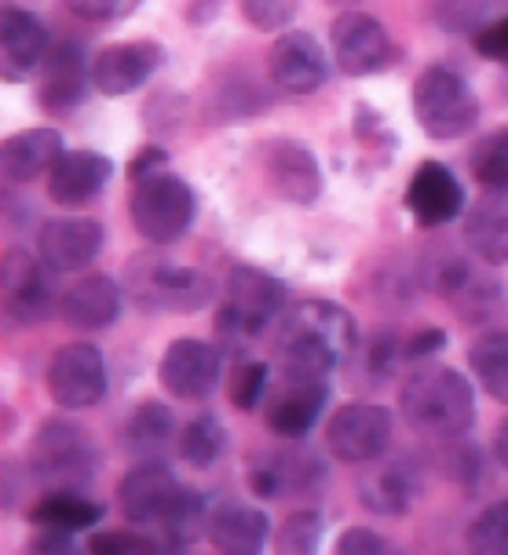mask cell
<instances>
[{"mask_svg":"<svg viewBox=\"0 0 508 555\" xmlns=\"http://www.w3.org/2000/svg\"><path fill=\"white\" fill-rule=\"evenodd\" d=\"M173 439H179L173 410L157 399L136 402V410L128 413L125 431H122L125 450L132 453L136 461H162V453L173 446Z\"/></svg>","mask_w":508,"mask_h":555,"instance_id":"29","label":"cell"},{"mask_svg":"<svg viewBox=\"0 0 508 555\" xmlns=\"http://www.w3.org/2000/svg\"><path fill=\"white\" fill-rule=\"evenodd\" d=\"M398 410H403V421L424 439H461L475 424L472 380L450 365H421L406 376L398 391Z\"/></svg>","mask_w":508,"mask_h":555,"instance_id":"1","label":"cell"},{"mask_svg":"<svg viewBox=\"0 0 508 555\" xmlns=\"http://www.w3.org/2000/svg\"><path fill=\"white\" fill-rule=\"evenodd\" d=\"M336 552H341V555H388V552H392V544H388V538H381V533L370 530V527H352V530H344L341 538H336Z\"/></svg>","mask_w":508,"mask_h":555,"instance_id":"47","label":"cell"},{"mask_svg":"<svg viewBox=\"0 0 508 555\" xmlns=\"http://www.w3.org/2000/svg\"><path fill=\"white\" fill-rule=\"evenodd\" d=\"M326 538V519L318 512H293L278 530V552H293V555H307L315 552Z\"/></svg>","mask_w":508,"mask_h":555,"instance_id":"40","label":"cell"},{"mask_svg":"<svg viewBox=\"0 0 508 555\" xmlns=\"http://www.w3.org/2000/svg\"><path fill=\"white\" fill-rule=\"evenodd\" d=\"M224 0H187V23L191 26H208L220 15Z\"/></svg>","mask_w":508,"mask_h":555,"instance_id":"52","label":"cell"},{"mask_svg":"<svg viewBox=\"0 0 508 555\" xmlns=\"http://www.w3.org/2000/svg\"><path fill=\"white\" fill-rule=\"evenodd\" d=\"M326 446L344 464H370L392 446V413L381 402H344L326 424Z\"/></svg>","mask_w":508,"mask_h":555,"instance_id":"7","label":"cell"},{"mask_svg":"<svg viewBox=\"0 0 508 555\" xmlns=\"http://www.w3.org/2000/svg\"><path fill=\"white\" fill-rule=\"evenodd\" d=\"M261 165L271 191L289 205L312 208L318 202V194H322L318 157L304 143H296V139H271V143H264Z\"/></svg>","mask_w":508,"mask_h":555,"instance_id":"14","label":"cell"},{"mask_svg":"<svg viewBox=\"0 0 508 555\" xmlns=\"http://www.w3.org/2000/svg\"><path fill=\"white\" fill-rule=\"evenodd\" d=\"M355 493L366 512L395 519V515H406L414 508L417 493H421V479H417V468L410 461L377 457L363 464V472L355 479Z\"/></svg>","mask_w":508,"mask_h":555,"instance_id":"18","label":"cell"},{"mask_svg":"<svg viewBox=\"0 0 508 555\" xmlns=\"http://www.w3.org/2000/svg\"><path fill=\"white\" fill-rule=\"evenodd\" d=\"M48 395L63 410H92L106 399V362L96 344H66L48 365Z\"/></svg>","mask_w":508,"mask_h":555,"instance_id":"12","label":"cell"},{"mask_svg":"<svg viewBox=\"0 0 508 555\" xmlns=\"http://www.w3.org/2000/svg\"><path fill=\"white\" fill-rule=\"evenodd\" d=\"M114 176V162L99 151H66L48 172V197L63 208L88 205L106 191Z\"/></svg>","mask_w":508,"mask_h":555,"instance_id":"22","label":"cell"},{"mask_svg":"<svg viewBox=\"0 0 508 555\" xmlns=\"http://www.w3.org/2000/svg\"><path fill=\"white\" fill-rule=\"evenodd\" d=\"M326 4H355V0H326Z\"/></svg>","mask_w":508,"mask_h":555,"instance_id":"54","label":"cell"},{"mask_svg":"<svg viewBox=\"0 0 508 555\" xmlns=\"http://www.w3.org/2000/svg\"><path fill=\"white\" fill-rule=\"evenodd\" d=\"M208 544L227 555H256L271 538V519L256 504L220 501L208 515Z\"/></svg>","mask_w":508,"mask_h":555,"instance_id":"26","label":"cell"},{"mask_svg":"<svg viewBox=\"0 0 508 555\" xmlns=\"http://www.w3.org/2000/svg\"><path fill=\"white\" fill-rule=\"evenodd\" d=\"M267 384H271V365L256 359H238L227 373V399L238 413H253L256 405H264Z\"/></svg>","mask_w":508,"mask_h":555,"instance_id":"38","label":"cell"},{"mask_svg":"<svg viewBox=\"0 0 508 555\" xmlns=\"http://www.w3.org/2000/svg\"><path fill=\"white\" fill-rule=\"evenodd\" d=\"M92 85V66L85 63V48L77 41H59L45 55V77L37 88V103L48 114H69L85 103Z\"/></svg>","mask_w":508,"mask_h":555,"instance_id":"20","label":"cell"},{"mask_svg":"<svg viewBox=\"0 0 508 555\" xmlns=\"http://www.w3.org/2000/svg\"><path fill=\"white\" fill-rule=\"evenodd\" d=\"M403 359V340L392 333H381L373 336L370 351H366V373L377 376V380H384V373H392V365Z\"/></svg>","mask_w":508,"mask_h":555,"instance_id":"46","label":"cell"},{"mask_svg":"<svg viewBox=\"0 0 508 555\" xmlns=\"http://www.w3.org/2000/svg\"><path fill=\"white\" fill-rule=\"evenodd\" d=\"M465 245L486 267L508 263V191H486L465 208Z\"/></svg>","mask_w":508,"mask_h":555,"instance_id":"25","label":"cell"},{"mask_svg":"<svg viewBox=\"0 0 508 555\" xmlns=\"http://www.w3.org/2000/svg\"><path fill=\"white\" fill-rule=\"evenodd\" d=\"M125 285L143 311L194 314L216 300V282L205 271L168 263L157 253H136L125 267Z\"/></svg>","mask_w":508,"mask_h":555,"instance_id":"4","label":"cell"},{"mask_svg":"<svg viewBox=\"0 0 508 555\" xmlns=\"http://www.w3.org/2000/svg\"><path fill=\"white\" fill-rule=\"evenodd\" d=\"M88 552L96 555H154V552H165V544L157 533L151 530H103V533H92L88 538Z\"/></svg>","mask_w":508,"mask_h":555,"instance_id":"41","label":"cell"},{"mask_svg":"<svg viewBox=\"0 0 508 555\" xmlns=\"http://www.w3.org/2000/svg\"><path fill=\"white\" fill-rule=\"evenodd\" d=\"M296 8H301V0H242L245 23L261 29V34L289 29V23L296 18Z\"/></svg>","mask_w":508,"mask_h":555,"instance_id":"43","label":"cell"},{"mask_svg":"<svg viewBox=\"0 0 508 555\" xmlns=\"http://www.w3.org/2000/svg\"><path fill=\"white\" fill-rule=\"evenodd\" d=\"M74 538H77V533L37 527V533L29 538V552H74Z\"/></svg>","mask_w":508,"mask_h":555,"instance_id":"51","label":"cell"},{"mask_svg":"<svg viewBox=\"0 0 508 555\" xmlns=\"http://www.w3.org/2000/svg\"><path fill=\"white\" fill-rule=\"evenodd\" d=\"M208 515H213L208 501L198 490L187 486L183 498L176 501V508L168 512V519L162 522V530H157V538H162L165 552L191 548L198 538H205V533H208Z\"/></svg>","mask_w":508,"mask_h":555,"instance_id":"33","label":"cell"},{"mask_svg":"<svg viewBox=\"0 0 508 555\" xmlns=\"http://www.w3.org/2000/svg\"><path fill=\"white\" fill-rule=\"evenodd\" d=\"M468 168L486 191H508V128L483 135L468 154Z\"/></svg>","mask_w":508,"mask_h":555,"instance_id":"37","label":"cell"},{"mask_svg":"<svg viewBox=\"0 0 508 555\" xmlns=\"http://www.w3.org/2000/svg\"><path fill=\"white\" fill-rule=\"evenodd\" d=\"M224 376V351L198 336H179L165 347L157 359V380L162 388L179 402H202L216 388Z\"/></svg>","mask_w":508,"mask_h":555,"instance_id":"8","label":"cell"},{"mask_svg":"<svg viewBox=\"0 0 508 555\" xmlns=\"http://www.w3.org/2000/svg\"><path fill=\"white\" fill-rule=\"evenodd\" d=\"M468 548L480 555H508V501H497L468 527Z\"/></svg>","mask_w":508,"mask_h":555,"instance_id":"39","label":"cell"},{"mask_svg":"<svg viewBox=\"0 0 508 555\" xmlns=\"http://www.w3.org/2000/svg\"><path fill=\"white\" fill-rule=\"evenodd\" d=\"M271 461L282 482V498H315L326 486V464L307 450H282V453H264Z\"/></svg>","mask_w":508,"mask_h":555,"instance_id":"35","label":"cell"},{"mask_svg":"<svg viewBox=\"0 0 508 555\" xmlns=\"http://www.w3.org/2000/svg\"><path fill=\"white\" fill-rule=\"evenodd\" d=\"M267 77L285 95H315L330 77L322 44L304 29H282V37L267 52Z\"/></svg>","mask_w":508,"mask_h":555,"instance_id":"13","label":"cell"},{"mask_svg":"<svg viewBox=\"0 0 508 555\" xmlns=\"http://www.w3.org/2000/svg\"><path fill=\"white\" fill-rule=\"evenodd\" d=\"M165 63V48L157 41H122L103 48L92 59V88L111 99L132 95L154 77V69Z\"/></svg>","mask_w":508,"mask_h":555,"instance_id":"15","label":"cell"},{"mask_svg":"<svg viewBox=\"0 0 508 555\" xmlns=\"http://www.w3.org/2000/svg\"><path fill=\"white\" fill-rule=\"evenodd\" d=\"M128 216H132L139 237H147L151 245H173L191 231L198 202L191 186L179 180L176 172L162 168V172L143 176V180L132 183Z\"/></svg>","mask_w":508,"mask_h":555,"instance_id":"6","label":"cell"},{"mask_svg":"<svg viewBox=\"0 0 508 555\" xmlns=\"http://www.w3.org/2000/svg\"><path fill=\"white\" fill-rule=\"evenodd\" d=\"M406 208L421 227L454 223L465 212V186L443 162H421L406 186Z\"/></svg>","mask_w":508,"mask_h":555,"instance_id":"19","label":"cell"},{"mask_svg":"<svg viewBox=\"0 0 508 555\" xmlns=\"http://www.w3.org/2000/svg\"><path fill=\"white\" fill-rule=\"evenodd\" d=\"M446 461H450V479L454 482H465L468 486V475H475L480 472V453L472 450V446H454V450H446L443 453Z\"/></svg>","mask_w":508,"mask_h":555,"instance_id":"50","label":"cell"},{"mask_svg":"<svg viewBox=\"0 0 508 555\" xmlns=\"http://www.w3.org/2000/svg\"><path fill=\"white\" fill-rule=\"evenodd\" d=\"M187 99L183 95H176V92H157L147 99V111H143V121L147 128H151V135H173L179 132V125H183V117H187Z\"/></svg>","mask_w":508,"mask_h":555,"instance_id":"42","label":"cell"},{"mask_svg":"<svg viewBox=\"0 0 508 555\" xmlns=\"http://www.w3.org/2000/svg\"><path fill=\"white\" fill-rule=\"evenodd\" d=\"M414 117L435 143H454L480 121V99L450 66H428L414 81Z\"/></svg>","mask_w":508,"mask_h":555,"instance_id":"5","label":"cell"},{"mask_svg":"<svg viewBox=\"0 0 508 555\" xmlns=\"http://www.w3.org/2000/svg\"><path fill=\"white\" fill-rule=\"evenodd\" d=\"M26 468L45 490H88L99 468V450L92 431L74 421H45L29 442Z\"/></svg>","mask_w":508,"mask_h":555,"instance_id":"3","label":"cell"},{"mask_svg":"<svg viewBox=\"0 0 508 555\" xmlns=\"http://www.w3.org/2000/svg\"><path fill=\"white\" fill-rule=\"evenodd\" d=\"M443 347H446V333L440 330V325H428V330L406 336V340H403V359L421 362V359H432V354H440Z\"/></svg>","mask_w":508,"mask_h":555,"instance_id":"48","label":"cell"},{"mask_svg":"<svg viewBox=\"0 0 508 555\" xmlns=\"http://www.w3.org/2000/svg\"><path fill=\"white\" fill-rule=\"evenodd\" d=\"M326 402H330V384H307V380H285V388L267 395L264 402V424L278 439L296 442L318 424Z\"/></svg>","mask_w":508,"mask_h":555,"instance_id":"21","label":"cell"},{"mask_svg":"<svg viewBox=\"0 0 508 555\" xmlns=\"http://www.w3.org/2000/svg\"><path fill=\"white\" fill-rule=\"evenodd\" d=\"M162 168H168V151H165L162 143H151V146H143V154L132 157V165H128V176H132V183H136V180H143V176L162 172Z\"/></svg>","mask_w":508,"mask_h":555,"instance_id":"49","label":"cell"},{"mask_svg":"<svg viewBox=\"0 0 508 555\" xmlns=\"http://www.w3.org/2000/svg\"><path fill=\"white\" fill-rule=\"evenodd\" d=\"M52 52V34L48 26L26 8L8 4L0 12V63H4V81H23L45 55Z\"/></svg>","mask_w":508,"mask_h":555,"instance_id":"23","label":"cell"},{"mask_svg":"<svg viewBox=\"0 0 508 555\" xmlns=\"http://www.w3.org/2000/svg\"><path fill=\"white\" fill-rule=\"evenodd\" d=\"M472 48L486 59V63H497L508 69V12L497 15L494 23H486L480 34L472 37Z\"/></svg>","mask_w":508,"mask_h":555,"instance_id":"44","label":"cell"},{"mask_svg":"<svg viewBox=\"0 0 508 555\" xmlns=\"http://www.w3.org/2000/svg\"><path fill=\"white\" fill-rule=\"evenodd\" d=\"M176 450L191 468H213L227 450V431L213 413H202L194 421H187V428L179 431Z\"/></svg>","mask_w":508,"mask_h":555,"instance_id":"36","label":"cell"},{"mask_svg":"<svg viewBox=\"0 0 508 555\" xmlns=\"http://www.w3.org/2000/svg\"><path fill=\"white\" fill-rule=\"evenodd\" d=\"M183 490L187 486L176 479L168 464L139 461L117 486V504H122V515L132 527L157 533L168 519V512L176 508V501L183 498Z\"/></svg>","mask_w":508,"mask_h":555,"instance_id":"10","label":"cell"},{"mask_svg":"<svg viewBox=\"0 0 508 555\" xmlns=\"http://www.w3.org/2000/svg\"><path fill=\"white\" fill-rule=\"evenodd\" d=\"M139 0H66V8L85 23H114V18H125Z\"/></svg>","mask_w":508,"mask_h":555,"instance_id":"45","label":"cell"},{"mask_svg":"<svg viewBox=\"0 0 508 555\" xmlns=\"http://www.w3.org/2000/svg\"><path fill=\"white\" fill-rule=\"evenodd\" d=\"M278 359H282L285 380H307V384H330V373L341 365L336 351L312 336H278Z\"/></svg>","mask_w":508,"mask_h":555,"instance_id":"31","label":"cell"},{"mask_svg":"<svg viewBox=\"0 0 508 555\" xmlns=\"http://www.w3.org/2000/svg\"><path fill=\"white\" fill-rule=\"evenodd\" d=\"M330 48L336 66L347 77H370L395 63V44L388 37V29L381 26V18L355 12V8H347L344 15L333 18Z\"/></svg>","mask_w":508,"mask_h":555,"instance_id":"11","label":"cell"},{"mask_svg":"<svg viewBox=\"0 0 508 555\" xmlns=\"http://www.w3.org/2000/svg\"><path fill=\"white\" fill-rule=\"evenodd\" d=\"M106 508L92 498H85V490H48L41 501L29 508V522L34 527H52L66 533H85L96 522H103Z\"/></svg>","mask_w":508,"mask_h":555,"instance_id":"30","label":"cell"},{"mask_svg":"<svg viewBox=\"0 0 508 555\" xmlns=\"http://www.w3.org/2000/svg\"><path fill=\"white\" fill-rule=\"evenodd\" d=\"M66 154L63 135L55 128H23L12 139H4L0 168L12 183H34L37 176L52 172V165Z\"/></svg>","mask_w":508,"mask_h":555,"instance_id":"27","label":"cell"},{"mask_svg":"<svg viewBox=\"0 0 508 555\" xmlns=\"http://www.w3.org/2000/svg\"><path fill=\"white\" fill-rule=\"evenodd\" d=\"M52 267L45 260H34L26 249H8L4 263H0V296H4L8 322L26 330L52 314L55 289H52Z\"/></svg>","mask_w":508,"mask_h":555,"instance_id":"9","label":"cell"},{"mask_svg":"<svg viewBox=\"0 0 508 555\" xmlns=\"http://www.w3.org/2000/svg\"><path fill=\"white\" fill-rule=\"evenodd\" d=\"M122 285L114 282L111 274H85L77 285H69L59 311H63V322L74 325L81 333H99L111 330V325L122 319Z\"/></svg>","mask_w":508,"mask_h":555,"instance_id":"24","label":"cell"},{"mask_svg":"<svg viewBox=\"0 0 508 555\" xmlns=\"http://www.w3.org/2000/svg\"><path fill=\"white\" fill-rule=\"evenodd\" d=\"M505 12H508L505 0H435L432 4L435 26L450 37H468V41Z\"/></svg>","mask_w":508,"mask_h":555,"instance_id":"34","label":"cell"},{"mask_svg":"<svg viewBox=\"0 0 508 555\" xmlns=\"http://www.w3.org/2000/svg\"><path fill=\"white\" fill-rule=\"evenodd\" d=\"M103 223L88 220V216H59L48 220L37 234V253L52 267L55 274H74L81 271L103 253Z\"/></svg>","mask_w":508,"mask_h":555,"instance_id":"17","label":"cell"},{"mask_svg":"<svg viewBox=\"0 0 508 555\" xmlns=\"http://www.w3.org/2000/svg\"><path fill=\"white\" fill-rule=\"evenodd\" d=\"M285 314V282L261 267H231L224 282V304L216 311V340L220 351L245 359V347L267 325Z\"/></svg>","mask_w":508,"mask_h":555,"instance_id":"2","label":"cell"},{"mask_svg":"<svg viewBox=\"0 0 508 555\" xmlns=\"http://www.w3.org/2000/svg\"><path fill=\"white\" fill-rule=\"evenodd\" d=\"M494 457L501 468H508V416L497 424V431H494Z\"/></svg>","mask_w":508,"mask_h":555,"instance_id":"53","label":"cell"},{"mask_svg":"<svg viewBox=\"0 0 508 555\" xmlns=\"http://www.w3.org/2000/svg\"><path fill=\"white\" fill-rule=\"evenodd\" d=\"M278 336H312V340L336 351L341 362L352 359L358 347L355 314L330 300H301V304L285 307V314L278 319Z\"/></svg>","mask_w":508,"mask_h":555,"instance_id":"16","label":"cell"},{"mask_svg":"<svg viewBox=\"0 0 508 555\" xmlns=\"http://www.w3.org/2000/svg\"><path fill=\"white\" fill-rule=\"evenodd\" d=\"M468 365L480 388L497 402H508V330L480 336L468 351Z\"/></svg>","mask_w":508,"mask_h":555,"instance_id":"32","label":"cell"},{"mask_svg":"<svg viewBox=\"0 0 508 555\" xmlns=\"http://www.w3.org/2000/svg\"><path fill=\"white\" fill-rule=\"evenodd\" d=\"M271 106V92L256 81L245 69H227L224 81H216L208 88L205 99V117L213 125H227V121H249L261 111Z\"/></svg>","mask_w":508,"mask_h":555,"instance_id":"28","label":"cell"}]
</instances>
